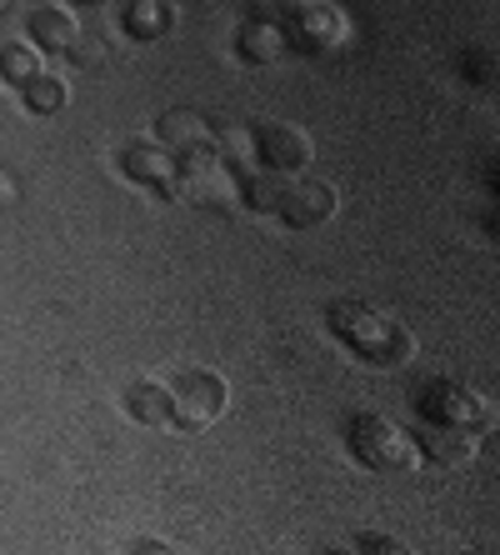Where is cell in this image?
<instances>
[{"instance_id": "7a4b0ae2", "label": "cell", "mask_w": 500, "mask_h": 555, "mask_svg": "<svg viewBox=\"0 0 500 555\" xmlns=\"http://www.w3.org/2000/svg\"><path fill=\"white\" fill-rule=\"evenodd\" d=\"M350 446L375 470H415L421 465V446L385 415H356L350 421Z\"/></svg>"}, {"instance_id": "9c48e42d", "label": "cell", "mask_w": 500, "mask_h": 555, "mask_svg": "<svg viewBox=\"0 0 500 555\" xmlns=\"http://www.w3.org/2000/svg\"><path fill=\"white\" fill-rule=\"evenodd\" d=\"M76 36H80V26L70 21V11H61V5H40V11H30V40H36L40 51H65Z\"/></svg>"}, {"instance_id": "7402d4cb", "label": "cell", "mask_w": 500, "mask_h": 555, "mask_svg": "<svg viewBox=\"0 0 500 555\" xmlns=\"http://www.w3.org/2000/svg\"><path fill=\"white\" fill-rule=\"evenodd\" d=\"M310 5H316V0H281V11H285V15H306Z\"/></svg>"}, {"instance_id": "8fae6325", "label": "cell", "mask_w": 500, "mask_h": 555, "mask_svg": "<svg viewBox=\"0 0 500 555\" xmlns=\"http://www.w3.org/2000/svg\"><path fill=\"white\" fill-rule=\"evenodd\" d=\"M161 141H166L170 151H206L210 126L195 116V111H170V116L161 120Z\"/></svg>"}, {"instance_id": "277c9868", "label": "cell", "mask_w": 500, "mask_h": 555, "mask_svg": "<svg viewBox=\"0 0 500 555\" xmlns=\"http://www.w3.org/2000/svg\"><path fill=\"white\" fill-rule=\"evenodd\" d=\"M421 411L446 421V426H461V430H486L490 426V405L465 386H450V380H436V386L421 390Z\"/></svg>"}, {"instance_id": "603a6c76", "label": "cell", "mask_w": 500, "mask_h": 555, "mask_svg": "<svg viewBox=\"0 0 500 555\" xmlns=\"http://www.w3.org/2000/svg\"><path fill=\"white\" fill-rule=\"evenodd\" d=\"M5 11H11V0H0V15H5Z\"/></svg>"}, {"instance_id": "6da1fadb", "label": "cell", "mask_w": 500, "mask_h": 555, "mask_svg": "<svg viewBox=\"0 0 500 555\" xmlns=\"http://www.w3.org/2000/svg\"><path fill=\"white\" fill-rule=\"evenodd\" d=\"M331 331L346 340L350 350H360L371 365H400L411 361V336H406V325L390 321L385 310L366 306V300H341L331 306Z\"/></svg>"}, {"instance_id": "ffe728a7", "label": "cell", "mask_w": 500, "mask_h": 555, "mask_svg": "<svg viewBox=\"0 0 500 555\" xmlns=\"http://www.w3.org/2000/svg\"><path fill=\"white\" fill-rule=\"evenodd\" d=\"M65 51H70V61H76V65H95V61H101V40H95V36H76Z\"/></svg>"}, {"instance_id": "9a60e30c", "label": "cell", "mask_w": 500, "mask_h": 555, "mask_svg": "<svg viewBox=\"0 0 500 555\" xmlns=\"http://www.w3.org/2000/svg\"><path fill=\"white\" fill-rule=\"evenodd\" d=\"M425 451H431V461H440V465H465L475 455V430H461V426L436 430V436L425 440Z\"/></svg>"}, {"instance_id": "4fadbf2b", "label": "cell", "mask_w": 500, "mask_h": 555, "mask_svg": "<svg viewBox=\"0 0 500 555\" xmlns=\"http://www.w3.org/2000/svg\"><path fill=\"white\" fill-rule=\"evenodd\" d=\"M281 51H285V30L275 26V21H251V26L241 30V55L245 61L266 65V61H281Z\"/></svg>"}, {"instance_id": "30bf717a", "label": "cell", "mask_w": 500, "mask_h": 555, "mask_svg": "<svg viewBox=\"0 0 500 555\" xmlns=\"http://www.w3.org/2000/svg\"><path fill=\"white\" fill-rule=\"evenodd\" d=\"M126 176L170 191V181H176V160H170V151H161V145H130L126 151Z\"/></svg>"}, {"instance_id": "2e32d148", "label": "cell", "mask_w": 500, "mask_h": 555, "mask_svg": "<svg viewBox=\"0 0 500 555\" xmlns=\"http://www.w3.org/2000/svg\"><path fill=\"white\" fill-rule=\"evenodd\" d=\"M61 105H65V86L55 76L26 80V111H36V116H55Z\"/></svg>"}, {"instance_id": "e0dca14e", "label": "cell", "mask_w": 500, "mask_h": 555, "mask_svg": "<svg viewBox=\"0 0 500 555\" xmlns=\"http://www.w3.org/2000/svg\"><path fill=\"white\" fill-rule=\"evenodd\" d=\"M0 76L15 80V86H26V80L40 76V55L30 51V46H5V51H0Z\"/></svg>"}, {"instance_id": "d6986e66", "label": "cell", "mask_w": 500, "mask_h": 555, "mask_svg": "<svg viewBox=\"0 0 500 555\" xmlns=\"http://www.w3.org/2000/svg\"><path fill=\"white\" fill-rule=\"evenodd\" d=\"M220 145H226V155H235L231 166L256 160V141H251V130H226V135H220Z\"/></svg>"}, {"instance_id": "ac0fdd59", "label": "cell", "mask_w": 500, "mask_h": 555, "mask_svg": "<svg viewBox=\"0 0 500 555\" xmlns=\"http://www.w3.org/2000/svg\"><path fill=\"white\" fill-rule=\"evenodd\" d=\"M285 191H291V185H285L281 176H251V181H245V206L251 210H281Z\"/></svg>"}, {"instance_id": "44dd1931", "label": "cell", "mask_w": 500, "mask_h": 555, "mask_svg": "<svg viewBox=\"0 0 500 555\" xmlns=\"http://www.w3.org/2000/svg\"><path fill=\"white\" fill-rule=\"evenodd\" d=\"M360 551H400V541H390V535H366V541H360Z\"/></svg>"}, {"instance_id": "7c38bea8", "label": "cell", "mask_w": 500, "mask_h": 555, "mask_svg": "<svg viewBox=\"0 0 500 555\" xmlns=\"http://www.w3.org/2000/svg\"><path fill=\"white\" fill-rule=\"evenodd\" d=\"M126 411L141 421V426H161L170 415V390L161 380H141V386L126 390Z\"/></svg>"}, {"instance_id": "5bb4252c", "label": "cell", "mask_w": 500, "mask_h": 555, "mask_svg": "<svg viewBox=\"0 0 500 555\" xmlns=\"http://www.w3.org/2000/svg\"><path fill=\"white\" fill-rule=\"evenodd\" d=\"M126 30L136 40H161L170 30V5L166 0H130L126 5Z\"/></svg>"}, {"instance_id": "52a82bcc", "label": "cell", "mask_w": 500, "mask_h": 555, "mask_svg": "<svg viewBox=\"0 0 500 555\" xmlns=\"http://www.w3.org/2000/svg\"><path fill=\"white\" fill-rule=\"evenodd\" d=\"M346 36H350L346 15L335 5H325V0H316L306 15H295V40L306 51H335V46H346Z\"/></svg>"}, {"instance_id": "8992f818", "label": "cell", "mask_w": 500, "mask_h": 555, "mask_svg": "<svg viewBox=\"0 0 500 555\" xmlns=\"http://www.w3.org/2000/svg\"><path fill=\"white\" fill-rule=\"evenodd\" d=\"M251 141H256V160H270V170H300L316 155L306 130L285 126V120H266L260 130H251Z\"/></svg>"}, {"instance_id": "5b68a950", "label": "cell", "mask_w": 500, "mask_h": 555, "mask_svg": "<svg viewBox=\"0 0 500 555\" xmlns=\"http://www.w3.org/2000/svg\"><path fill=\"white\" fill-rule=\"evenodd\" d=\"M180 195H185L191 206L226 210L235 201V181H231V170L220 166L210 151H195L191 166H185V181H180Z\"/></svg>"}, {"instance_id": "cb8c5ba5", "label": "cell", "mask_w": 500, "mask_h": 555, "mask_svg": "<svg viewBox=\"0 0 500 555\" xmlns=\"http://www.w3.org/2000/svg\"><path fill=\"white\" fill-rule=\"evenodd\" d=\"M86 5H101V0H86Z\"/></svg>"}, {"instance_id": "3957f363", "label": "cell", "mask_w": 500, "mask_h": 555, "mask_svg": "<svg viewBox=\"0 0 500 555\" xmlns=\"http://www.w3.org/2000/svg\"><path fill=\"white\" fill-rule=\"evenodd\" d=\"M220 411H226V380L210 371H185L180 386L170 390V415H176L185 430L210 426Z\"/></svg>"}, {"instance_id": "d4e9b609", "label": "cell", "mask_w": 500, "mask_h": 555, "mask_svg": "<svg viewBox=\"0 0 500 555\" xmlns=\"http://www.w3.org/2000/svg\"><path fill=\"white\" fill-rule=\"evenodd\" d=\"M166 5H170V0H166Z\"/></svg>"}, {"instance_id": "ba28073f", "label": "cell", "mask_w": 500, "mask_h": 555, "mask_svg": "<svg viewBox=\"0 0 500 555\" xmlns=\"http://www.w3.org/2000/svg\"><path fill=\"white\" fill-rule=\"evenodd\" d=\"M335 210V191L321 181H310V185H291L281 201V216L291 220L295 231H310V225H321V220H331Z\"/></svg>"}]
</instances>
